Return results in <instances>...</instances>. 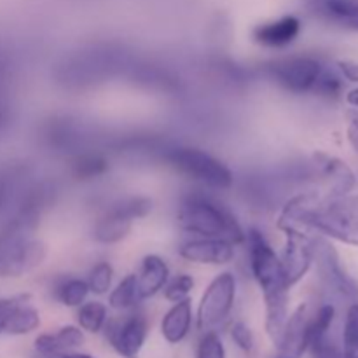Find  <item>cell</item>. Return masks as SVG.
Wrapping results in <instances>:
<instances>
[{
	"label": "cell",
	"mask_w": 358,
	"mask_h": 358,
	"mask_svg": "<svg viewBox=\"0 0 358 358\" xmlns=\"http://www.w3.org/2000/svg\"><path fill=\"white\" fill-rule=\"evenodd\" d=\"M250 269L266 301V331L273 341H278L287 318H289L290 285L283 273V266L271 245L259 231L250 229L247 234Z\"/></svg>",
	"instance_id": "7a4b0ae2"
},
{
	"label": "cell",
	"mask_w": 358,
	"mask_h": 358,
	"mask_svg": "<svg viewBox=\"0 0 358 358\" xmlns=\"http://www.w3.org/2000/svg\"><path fill=\"white\" fill-rule=\"evenodd\" d=\"M343 90V83H341V77L338 76L336 72L332 70L324 69L322 70L320 77H318L317 84H315V93L322 94V96H331L336 98Z\"/></svg>",
	"instance_id": "f1b7e54d"
},
{
	"label": "cell",
	"mask_w": 358,
	"mask_h": 358,
	"mask_svg": "<svg viewBox=\"0 0 358 358\" xmlns=\"http://www.w3.org/2000/svg\"><path fill=\"white\" fill-rule=\"evenodd\" d=\"M168 276H170V269H168L166 262L157 255H147L140 264L138 273L135 275L136 292H138L140 301L156 296L168 283Z\"/></svg>",
	"instance_id": "2e32d148"
},
{
	"label": "cell",
	"mask_w": 358,
	"mask_h": 358,
	"mask_svg": "<svg viewBox=\"0 0 358 358\" xmlns=\"http://www.w3.org/2000/svg\"><path fill=\"white\" fill-rule=\"evenodd\" d=\"M322 70V63L311 56H290L269 66L273 80H276L283 90L296 94L313 91Z\"/></svg>",
	"instance_id": "9c48e42d"
},
{
	"label": "cell",
	"mask_w": 358,
	"mask_h": 358,
	"mask_svg": "<svg viewBox=\"0 0 358 358\" xmlns=\"http://www.w3.org/2000/svg\"><path fill=\"white\" fill-rule=\"evenodd\" d=\"M236 299V278L231 273L215 276L205 290L198 310V327L208 332L227 320Z\"/></svg>",
	"instance_id": "8992f818"
},
{
	"label": "cell",
	"mask_w": 358,
	"mask_h": 358,
	"mask_svg": "<svg viewBox=\"0 0 358 358\" xmlns=\"http://www.w3.org/2000/svg\"><path fill=\"white\" fill-rule=\"evenodd\" d=\"M77 320H79L80 329L91 332H100L103 329L105 322H107V308L101 303L96 301H91L80 306L79 313H77Z\"/></svg>",
	"instance_id": "7402d4cb"
},
{
	"label": "cell",
	"mask_w": 358,
	"mask_h": 358,
	"mask_svg": "<svg viewBox=\"0 0 358 358\" xmlns=\"http://www.w3.org/2000/svg\"><path fill=\"white\" fill-rule=\"evenodd\" d=\"M301 31V21L296 16H283L276 21L259 24L254 30L255 42L268 48H283L292 44Z\"/></svg>",
	"instance_id": "e0dca14e"
},
{
	"label": "cell",
	"mask_w": 358,
	"mask_h": 358,
	"mask_svg": "<svg viewBox=\"0 0 358 358\" xmlns=\"http://www.w3.org/2000/svg\"><path fill=\"white\" fill-rule=\"evenodd\" d=\"M166 161L180 173L213 189H226L233 184V173L229 168L205 150L177 147L166 154Z\"/></svg>",
	"instance_id": "5b68a950"
},
{
	"label": "cell",
	"mask_w": 358,
	"mask_h": 358,
	"mask_svg": "<svg viewBox=\"0 0 358 358\" xmlns=\"http://www.w3.org/2000/svg\"><path fill=\"white\" fill-rule=\"evenodd\" d=\"M343 358H358V303L348 308L343 332Z\"/></svg>",
	"instance_id": "cb8c5ba5"
},
{
	"label": "cell",
	"mask_w": 358,
	"mask_h": 358,
	"mask_svg": "<svg viewBox=\"0 0 358 358\" xmlns=\"http://www.w3.org/2000/svg\"><path fill=\"white\" fill-rule=\"evenodd\" d=\"M84 334L77 327H63L55 334H42L35 339V352L49 358L63 353H70L83 346Z\"/></svg>",
	"instance_id": "ac0fdd59"
},
{
	"label": "cell",
	"mask_w": 358,
	"mask_h": 358,
	"mask_svg": "<svg viewBox=\"0 0 358 358\" xmlns=\"http://www.w3.org/2000/svg\"><path fill=\"white\" fill-rule=\"evenodd\" d=\"M192 324V306L189 299L177 301L170 311L164 315L163 324H161V332L164 339L171 345L184 341L185 336L191 331Z\"/></svg>",
	"instance_id": "d6986e66"
},
{
	"label": "cell",
	"mask_w": 358,
	"mask_h": 358,
	"mask_svg": "<svg viewBox=\"0 0 358 358\" xmlns=\"http://www.w3.org/2000/svg\"><path fill=\"white\" fill-rule=\"evenodd\" d=\"M23 297L24 296H14L7 297V299H0V334H7L10 317H13L14 310H16V306Z\"/></svg>",
	"instance_id": "4dcf8cb0"
},
{
	"label": "cell",
	"mask_w": 358,
	"mask_h": 358,
	"mask_svg": "<svg viewBox=\"0 0 358 358\" xmlns=\"http://www.w3.org/2000/svg\"><path fill=\"white\" fill-rule=\"evenodd\" d=\"M287 234L285 250L280 259L283 266V273L290 287L303 280V276L310 271L313 264V238L308 236L303 229H283Z\"/></svg>",
	"instance_id": "7c38bea8"
},
{
	"label": "cell",
	"mask_w": 358,
	"mask_h": 358,
	"mask_svg": "<svg viewBox=\"0 0 358 358\" xmlns=\"http://www.w3.org/2000/svg\"><path fill=\"white\" fill-rule=\"evenodd\" d=\"M149 324L143 313L133 311L126 317L112 322L107 329V338L112 348L124 358H138L147 339Z\"/></svg>",
	"instance_id": "8fae6325"
},
{
	"label": "cell",
	"mask_w": 358,
	"mask_h": 358,
	"mask_svg": "<svg viewBox=\"0 0 358 358\" xmlns=\"http://www.w3.org/2000/svg\"><path fill=\"white\" fill-rule=\"evenodd\" d=\"M346 100H348V103L353 105V107H358V87L346 94Z\"/></svg>",
	"instance_id": "836d02e7"
},
{
	"label": "cell",
	"mask_w": 358,
	"mask_h": 358,
	"mask_svg": "<svg viewBox=\"0 0 358 358\" xmlns=\"http://www.w3.org/2000/svg\"><path fill=\"white\" fill-rule=\"evenodd\" d=\"M196 358H226V348L215 331L205 332L198 345Z\"/></svg>",
	"instance_id": "4316f807"
},
{
	"label": "cell",
	"mask_w": 358,
	"mask_h": 358,
	"mask_svg": "<svg viewBox=\"0 0 358 358\" xmlns=\"http://www.w3.org/2000/svg\"><path fill=\"white\" fill-rule=\"evenodd\" d=\"M41 325V317H38V311L35 310L30 304V297L24 296L20 301V304L14 310L13 317H10L9 327H7V334L10 336H23L30 334L35 329Z\"/></svg>",
	"instance_id": "ffe728a7"
},
{
	"label": "cell",
	"mask_w": 358,
	"mask_h": 358,
	"mask_svg": "<svg viewBox=\"0 0 358 358\" xmlns=\"http://www.w3.org/2000/svg\"><path fill=\"white\" fill-rule=\"evenodd\" d=\"M178 254L198 264H227L234 257V243L222 238H196L180 245Z\"/></svg>",
	"instance_id": "9a60e30c"
},
{
	"label": "cell",
	"mask_w": 358,
	"mask_h": 358,
	"mask_svg": "<svg viewBox=\"0 0 358 358\" xmlns=\"http://www.w3.org/2000/svg\"><path fill=\"white\" fill-rule=\"evenodd\" d=\"M140 303L138 292H136L135 275H128L110 294V306L115 310L128 311L136 308Z\"/></svg>",
	"instance_id": "44dd1931"
},
{
	"label": "cell",
	"mask_w": 358,
	"mask_h": 358,
	"mask_svg": "<svg viewBox=\"0 0 358 358\" xmlns=\"http://www.w3.org/2000/svg\"><path fill=\"white\" fill-rule=\"evenodd\" d=\"M308 348L311 350L313 358H343V352L339 350L338 343L334 341V338H331V331L311 338Z\"/></svg>",
	"instance_id": "484cf974"
},
{
	"label": "cell",
	"mask_w": 358,
	"mask_h": 358,
	"mask_svg": "<svg viewBox=\"0 0 358 358\" xmlns=\"http://www.w3.org/2000/svg\"><path fill=\"white\" fill-rule=\"evenodd\" d=\"M194 287V280L189 275H178L171 280L170 283H166L164 287V297L171 303H177V301L187 299L189 292Z\"/></svg>",
	"instance_id": "83f0119b"
},
{
	"label": "cell",
	"mask_w": 358,
	"mask_h": 358,
	"mask_svg": "<svg viewBox=\"0 0 358 358\" xmlns=\"http://www.w3.org/2000/svg\"><path fill=\"white\" fill-rule=\"evenodd\" d=\"M313 262H317L318 275L329 292L353 303H358V287L343 269L338 252L322 238H313Z\"/></svg>",
	"instance_id": "ba28073f"
},
{
	"label": "cell",
	"mask_w": 358,
	"mask_h": 358,
	"mask_svg": "<svg viewBox=\"0 0 358 358\" xmlns=\"http://www.w3.org/2000/svg\"><path fill=\"white\" fill-rule=\"evenodd\" d=\"M231 336H233L238 348L243 350L245 353H250L254 350V336H252V331L245 324H241V322L234 324L233 329H231Z\"/></svg>",
	"instance_id": "f546056e"
},
{
	"label": "cell",
	"mask_w": 358,
	"mask_h": 358,
	"mask_svg": "<svg viewBox=\"0 0 358 358\" xmlns=\"http://www.w3.org/2000/svg\"><path fill=\"white\" fill-rule=\"evenodd\" d=\"M311 16L343 30L358 31V0H303Z\"/></svg>",
	"instance_id": "4fadbf2b"
},
{
	"label": "cell",
	"mask_w": 358,
	"mask_h": 358,
	"mask_svg": "<svg viewBox=\"0 0 358 358\" xmlns=\"http://www.w3.org/2000/svg\"><path fill=\"white\" fill-rule=\"evenodd\" d=\"M310 311L306 304H301L289 318L280 334L278 355L276 358H301L308 350V329H310Z\"/></svg>",
	"instance_id": "5bb4252c"
},
{
	"label": "cell",
	"mask_w": 358,
	"mask_h": 358,
	"mask_svg": "<svg viewBox=\"0 0 358 358\" xmlns=\"http://www.w3.org/2000/svg\"><path fill=\"white\" fill-rule=\"evenodd\" d=\"M177 219L182 229L201 238H222L231 243L247 240L236 217L217 199L199 192H192L182 199Z\"/></svg>",
	"instance_id": "277c9868"
},
{
	"label": "cell",
	"mask_w": 358,
	"mask_h": 358,
	"mask_svg": "<svg viewBox=\"0 0 358 358\" xmlns=\"http://www.w3.org/2000/svg\"><path fill=\"white\" fill-rule=\"evenodd\" d=\"M348 140L358 152V112H352L348 119Z\"/></svg>",
	"instance_id": "d6a6232c"
},
{
	"label": "cell",
	"mask_w": 358,
	"mask_h": 358,
	"mask_svg": "<svg viewBox=\"0 0 358 358\" xmlns=\"http://www.w3.org/2000/svg\"><path fill=\"white\" fill-rule=\"evenodd\" d=\"M35 219L34 208L23 210L0 233V276L3 278L23 276L44 262V243L31 236Z\"/></svg>",
	"instance_id": "3957f363"
},
{
	"label": "cell",
	"mask_w": 358,
	"mask_h": 358,
	"mask_svg": "<svg viewBox=\"0 0 358 358\" xmlns=\"http://www.w3.org/2000/svg\"><path fill=\"white\" fill-rule=\"evenodd\" d=\"M280 227L313 229L358 247V194L324 198L320 192H306L296 196L283 208Z\"/></svg>",
	"instance_id": "6da1fadb"
},
{
	"label": "cell",
	"mask_w": 358,
	"mask_h": 358,
	"mask_svg": "<svg viewBox=\"0 0 358 358\" xmlns=\"http://www.w3.org/2000/svg\"><path fill=\"white\" fill-rule=\"evenodd\" d=\"M112 276H114L112 266L108 264V262H98V264L90 271V276H87L90 292L98 294V296L107 294L112 285Z\"/></svg>",
	"instance_id": "d4e9b609"
},
{
	"label": "cell",
	"mask_w": 358,
	"mask_h": 358,
	"mask_svg": "<svg viewBox=\"0 0 358 358\" xmlns=\"http://www.w3.org/2000/svg\"><path fill=\"white\" fill-rule=\"evenodd\" d=\"M152 203L145 198L124 199L100 217L93 229V238L100 243H117L131 233L133 220L147 215Z\"/></svg>",
	"instance_id": "52a82bcc"
},
{
	"label": "cell",
	"mask_w": 358,
	"mask_h": 358,
	"mask_svg": "<svg viewBox=\"0 0 358 358\" xmlns=\"http://www.w3.org/2000/svg\"><path fill=\"white\" fill-rule=\"evenodd\" d=\"M339 72L343 73V77L353 83H358V63L355 62H339L338 63Z\"/></svg>",
	"instance_id": "1f68e13d"
},
{
	"label": "cell",
	"mask_w": 358,
	"mask_h": 358,
	"mask_svg": "<svg viewBox=\"0 0 358 358\" xmlns=\"http://www.w3.org/2000/svg\"><path fill=\"white\" fill-rule=\"evenodd\" d=\"M49 358H93L90 355H84V353H63V355L49 357Z\"/></svg>",
	"instance_id": "e575fe53"
},
{
	"label": "cell",
	"mask_w": 358,
	"mask_h": 358,
	"mask_svg": "<svg viewBox=\"0 0 358 358\" xmlns=\"http://www.w3.org/2000/svg\"><path fill=\"white\" fill-rule=\"evenodd\" d=\"M87 294H90L87 282L79 278L66 280V282H63L62 285L56 289V297H58V301L69 308L80 306V304L86 301Z\"/></svg>",
	"instance_id": "603a6c76"
},
{
	"label": "cell",
	"mask_w": 358,
	"mask_h": 358,
	"mask_svg": "<svg viewBox=\"0 0 358 358\" xmlns=\"http://www.w3.org/2000/svg\"><path fill=\"white\" fill-rule=\"evenodd\" d=\"M310 177L324 189V198L348 194L355 185V173L345 161L327 154H315L310 163Z\"/></svg>",
	"instance_id": "30bf717a"
}]
</instances>
